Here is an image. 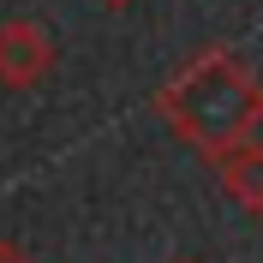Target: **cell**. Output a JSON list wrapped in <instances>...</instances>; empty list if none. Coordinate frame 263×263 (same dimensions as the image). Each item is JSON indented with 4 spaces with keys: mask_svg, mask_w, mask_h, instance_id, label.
I'll use <instances>...</instances> for the list:
<instances>
[{
    "mask_svg": "<svg viewBox=\"0 0 263 263\" xmlns=\"http://www.w3.org/2000/svg\"><path fill=\"white\" fill-rule=\"evenodd\" d=\"M54 54H60V42H54V30L42 18H6L0 24V84L6 90L42 84L54 72Z\"/></svg>",
    "mask_w": 263,
    "mask_h": 263,
    "instance_id": "2",
    "label": "cell"
},
{
    "mask_svg": "<svg viewBox=\"0 0 263 263\" xmlns=\"http://www.w3.org/2000/svg\"><path fill=\"white\" fill-rule=\"evenodd\" d=\"M156 108L185 144H197L203 156L239 138H257L263 126V84L239 54L203 48L156 90Z\"/></svg>",
    "mask_w": 263,
    "mask_h": 263,
    "instance_id": "1",
    "label": "cell"
},
{
    "mask_svg": "<svg viewBox=\"0 0 263 263\" xmlns=\"http://www.w3.org/2000/svg\"><path fill=\"white\" fill-rule=\"evenodd\" d=\"M0 263H36L30 251H18V246H6V239H0Z\"/></svg>",
    "mask_w": 263,
    "mask_h": 263,
    "instance_id": "4",
    "label": "cell"
},
{
    "mask_svg": "<svg viewBox=\"0 0 263 263\" xmlns=\"http://www.w3.org/2000/svg\"><path fill=\"white\" fill-rule=\"evenodd\" d=\"M210 167L221 180V192L246 215H263V138H239V144L210 149Z\"/></svg>",
    "mask_w": 263,
    "mask_h": 263,
    "instance_id": "3",
    "label": "cell"
},
{
    "mask_svg": "<svg viewBox=\"0 0 263 263\" xmlns=\"http://www.w3.org/2000/svg\"><path fill=\"white\" fill-rule=\"evenodd\" d=\"M96 6H108V12H126V6H138V0H96Z\"/></svg>",
    "mask_w": 263,
    "mask_h": 263,
    "instance_id": "5",
    "label": "cell"
}]
</instances>
